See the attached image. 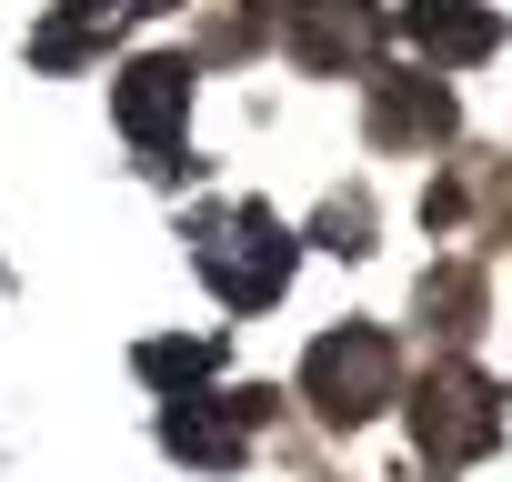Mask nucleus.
<instances>
[{
    "label": "nucleus",
    "instance_id": "20e7f679",
    "mask_svg": "<svg viewBox=\"0 0 512 482\" xmlns=\"http://www.w3.org/2000/svg\"><path fill=\"white\" fill-rule=\"evenodd\" d=\"M111 121H121L151 161H171L181 131H191V61H131V71L111 81Z\"/></svg>",
    "mask_w": 512,
    "mask_h": 482
},
{
    "label": "nucleus",
    "instance_id": "423d86ee",
    "mask_svg": "<svg viewBox=\"0 0 512 482\" xmlns=\"http://www.w3.org/2000/svg\"><path fill=\"white\" fill-rule=\"evenodd\" d=\"M402 41H412L432 71H462V61H492V51H502V21L482 11V0H412V11H402Z\"/></svg>",
    "mask_w": 512,
    "mask_h": 482
},
{
    "label": "nucleus",
    "instance_id": "1a4fd4ad",
    "mask_svg": "<svg viewBox=\"0 0 512 482\" xmlns=\"http://www.w3.org/2000/svg\"><path fill=\"white\" fill-rule=\"evenodd\" d=\"M422 322H442V332H482V272H422Z\"/></svg>",
    "mask_w": 512,
    "mask_h": 482
},
{
    "label": "nucleus",
    "instance_id": "f03ea898",
    "mask_svg": "<svg viewBox=\"0 0 512 482\" xmlns=\"http://www.w3.org/2000/svg\"><path fill=\"white\" fill-rule=\"evenodd\" d=\"M412 442L432 472H462L502 442V382H482L472 362H442L422 392H412Z\"/></svg>",
    "mask_w": 512,
    "mask_h": 482
},
{
    "label": "nucleus",
    "instance_id": "f257e3e1",
    "mask_svg": "<svg viewBox=\"0 0 512 482\" xmlns=\"http://www.w3.org/2000/svg\"><path fill=\"white\" fill-rule=\"evenodd\" d=\"M191 262L231 312H272L282 282H292V231L272 221V201H231V211L191 221Z\"/></svg>",
    "mask_w": 512,
    "mask_h": 482
},
{
    "label": "nucleus",
    "instance_id": "7ed1b4c3",
    "mask_svg": "<svg viewBox=\"0 0 512 482\" xmlns=\"http://www.w3.org/2000/svg\"><path fill=\"white\" fill-rule=\"evenodd\" d=\"M402 392V372H392V342L382 332H322L312 352H302V402L322 412V422H372L382 402Z\"/></svg>",
    "mask_w": 512,
    "mask_h": 482
},
{
    "label": "nucleus",
    "instance_id": "0eeeda50",
    "mask_svg": "<svg viewBox=\"0 0 512 482\" xmlns=\"http://www.w3.org/2000/svg\"><path fill=\"white\" fill-rule=\"evenodd\" d=\"M452 131V91L442 81H412V71H382L372 81V141H442Z\"/></svg>",
    "mask_w": 512,
    "mask_h": 482
},
{
    "label": "nucleus",
    "instance_id": "39448f33",
    "mask_svg": "<svg viewBox=\"0 0 512 482\" xmlns=\"http://www.w3.org/2000/svg\"><path fill=\"white\" fill-rule=\"evenodd\" d=\"M282 41H292L302 71H362L382 51V11H372V0H292Z\"/></svg>",
    "mask_w": 512,
    "mask_h": 482
},
{
    "label": "nucleus",
    "instance_id": "6e6552de",
    "mask_svg": "<svg viewBox=\"0 0 512 482\" xmlns=\"http://www.w3.org/2000/svg\"><path fill=\"white\" fill-rule=\"evenodd\" d=\"M262 412H272V392H231L221 412H211V402H191V412H171L161 432H171V452H191V462L231 472V462H241V422H262Z\"/></svg>",
    "mask_w": 512,
    "mask_h": 482
},
{
    "label": "nucleus",
    "instance_id": "9d476101",
    "mask_svg": "<svg viewBox=\"0 0 512 482\" xmlns=\"http://www.w3.org/2000/svg\"><path fill=\"white\" fill-rule=\"evenodd\" d=\"M141 372L151 382H201L211 372V342H141Z\"/></svg>",
    "mask_w": 512,
    "mask_h": 482
}]
</instances>
